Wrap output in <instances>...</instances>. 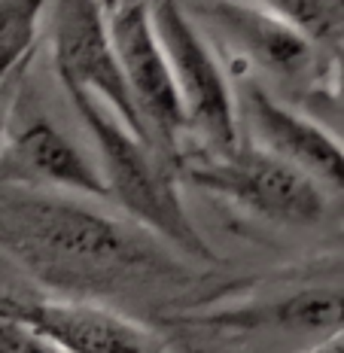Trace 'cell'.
Wrapping results in <instances>:
<instances>
[{
    "mask_svg": "<svg viewBox=\"0 0 344 353\" xmlns=\"http://www.w3.org/2000/svg\"><path fill=\"white\" fill-rule=\"evenodd\" d=\"M0 259L34 290L152 314L195 299L199 262L98 198L0 183Z\"/></svg>",
    "mask_w": 344,
    "mask_h": 353,
    "instance_id": "cell-1",
    "label": "cell"
},
{
    "mask_svg": "<svg viewBox=\"0 0 344 353\" xmlns=\"http://www.w3.org/2000/svg\"><path fill=\"white\" fill-rule=\"evenodd\" d=\"M150 323L180 353H305L344 329V256L208 290Z\"/></svg>",
    "mask_w": 344,
    "mask_h": 353,
    "instance_id": "cell-2",
    "label": "cell"
},
{
    "mask_svg": "<svg viewBox=\"0 0 344 353\" xmlns=\"http://www.w3.org/2000/svg\"><path fill=\"white\" fill-rule=\"evenodd\" d=\"M64 94L94 143L110 204L128 213L134 223L159 234L165 244L180 250L192 262L204 268L219 265V253L189 216L180 192V176L162 159V152L146 143L137 131H131L94 94L83 88H64Z\"/></svg>",
    "mask_w": 344,
    "mask_h": 353,
    "instance_id": "cell-3",
    "label": "cell"
},
{
    "mask_svg": "<svg viewBox=\"0 0 344 353\" xmlns=\"http://www.w3.org/2000/svg\"><path fill=\"white\" fill-rule=\"evenodd\" d=\"M177 176L247 216L287 229L320 225L332 204L311 176L265 150L247 131L235 150L225 152L186 141L177 159Z\"/></svg>",
    "mask_w": 344,
    "mask_h": 353,
    "instance_id": "cell-4",
    "label": "cell"
},
{
    "mask_svg": "<svg viewBox=\"0 0 344 353\" xmlns=\"http://www.w3.org/2000/svg\"><path fill=\"white\" fill-rule=\"evenodd\" d=\"M192 16L232 55L238 73H250L283 101L311 110L323 88L329 52L281 12L262 0H201Z\"/></svg>",
    "mask_w": 344,
    "mask_h": 353,
    "instance_id": "cell-5",
    "label": "cell"
},
{
    "mask_svg": "<svg viewBox=\"0 0 344 353\" xmlns=\"http://www.w3.org/2000/svg\"><path fill=\"white\" fill-rule=\"evenodd\" d=\"M150 16L186 110V141L216 152L235 150L244 137L235 83H229L223 61L201 34L192 10L183 0H150Z\"/></svg>",
    "mask_w": 344,
    "mask_h": 353,
    "instance_id": "cell-6",
    "label": "cell"
},
{
    "mask_svg": "<svg viewBox=\"0 0 344 353\" xmlns=\"http://www.w3.org/2000/svg\"><path fill=\"white\" fill-rule=\"evenodd\" d=\"M49 52L61 88H83L94 94L131 131L152 143L128 88L101 0H49Z\"/></svg>",
    "mask_w": 344,
    "mask_h": 353,
    "instance_id": "cell-7",
    "label": "cell"
},
{
    "mask_svg": "<svg viewBox=\"0 0 344 353\" xmlns=\"http://www.w3.org/2000/svg\"><path fill=\"white\" fill-rule=\"evenodd\" d=\"M0 317L28 326L61 353H174L162 329L107 301L0 292Z\"/></svg>",
    "mask_w": 344,
    "mask_h": 353,
    "instance_id": "cell-8",
    "label": "cell"
},
{
    "mask_svg": "<svg viewBox=\"0 0 344 353\" xmlns=\"http://www.w3.org/2000/svg\"><path fill=\"white\" fill-rule=\"evenodd\" d=\"M28 92L31 88L25 85L10 134L0 146V183L110 201L98 161L37 101L28 98Z\"/></svg>",
    "mask_w": 344,
    "mask_h": 353,
    "instance_id": "cell-9",
    "label": "cell"
},
{
    "mask_svg": "<svg viewBox=\"0 0 344 353\" xmlns=\"http://www.w3.org/2000/svg\"><path fill=\"white\" fill-rule=\"evenodd\" d=\"M244 131L274 156L311 176L329 198L344 204V141L308 110L290 104L250 73H235Z\"/></svg>",
    "mask_w": 344,
    "mask_h": 353,
    "instance_id": "cell-10",
    "label": "cell"
},
{
    "mask_svg": "<svg viewBox=\"0 0 344 353\" xmlns=\"http://www.w3.org/2000/svg\"><path fill=\"white\" fill-rule=\"evenodd\" d=\"M107 19L122 58L128 88L146 122V131H150V141L162 152L168 165L177 171L180 150L189 137V119L183 110L177 83H174L171 61H168L162 40L152 28L150 3L131 6V10H122Z\"/></svg>",
    "mask_w": 344,
    "mask_h": 353,
    "instance_id": "cell-11",
    "label": "cell"
},
{
    "mask_svg": "<svg viewBox=\"0 0 344 353\" xmlns=\"http://www.w3.org/2000/svg\"><path fill=\"white\" fill-rule=\"evenodd\" d=\"M49 0H0V79L31 61Z\"/></svg>",
    "mask_w": 344,
    "mask_h": 353,
    "instance_id": "cell-12",
    "label": "cell"
},
{
    "mask_svg": "<svg viewBox=\"0 0 344 353\" xmlns=\"http://www.w3.org/2000/svg\"><path fill=\"white\" fill-rule=\"evenodd\" d=\"M326 52L344 49V0H262Z\"/></svg>",
    "mask_w": 344,
    "mask_h": 353,
    "instance_id": "cell-13",
    "label": "cell"
},
{
    "mask_svg": "<svg viewBox=\"0 0 344 353\" xmlns=\"http://www.w3.org/2000/svg\"><path fill=\"white\" fill-rule=\"evenodd\" d=\"M308 113L320 116H332L335 119V134L344 141V49L338 52H329V68H326V79L323 88H320L317 101L311 104Z\"/></svg>",
    "mask_w": 344,
    "mask_h": 353,
    "instance_id": "cell-14",
    "label": "cell"
},
{
    "mask_svg": "<svg viewBox=\"0 0 344 353\" xmlns=\"http://www.w3.org/2000/svg\"><path fill=\"white\" fill-rule=\"evenodd\" d=\"M31 61H34V58H31ZM31 61H25L19 70H12L6 79H0V146H3L6 134H10L12 116H16L21 92H25V85H28V68H31Z\"/></svg>",
    "mask_w": 344,
    "mask_h": 353,
    "instance_id": "cell-15",
    "label": "cell"
},
{
    "mask_svg": "<svg viewBox=\"0 0 344 353\" xmlns=\"http://www.w3.org/2000/svg\"><path fill=\"white\" fill-rule=\"evenodd\" d=\"M305 353H344V329H338L335 335L323 338V341H317L314 347H308Z\"/></svg>",
    "mask_w": 344,
    "mask_h": 353,
    "instance_id": "cell-16",
    "label": "cell"
},
{
    "mask_svg": "<svg viewBox=\"0 0 344 353\" xmlns=\"http://www.w3.org/2000/svg\"><path fill=\"white\" fill-rule=\"evenodd\" d=\"M141 3H150V0H101V6H104L107 16H116V12L131 10V6H141Z\"/></svg>",
    "mask_w": 344,
    "mask_h": 353,
    "instance_id": "cell-17",
    "label": "cell"
}]
</instances>
